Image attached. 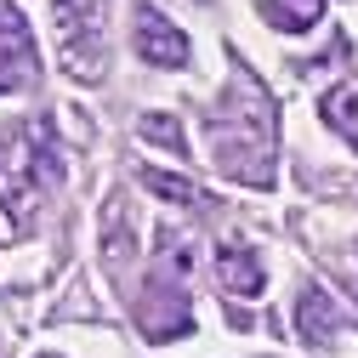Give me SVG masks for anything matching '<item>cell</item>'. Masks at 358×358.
<instances>
[{
	"instance_id": "6da1fadb",
	"label": "cell",
	"mask_w": 358,
	"mask_h": 358,
	"mask_svg": "<svg viewBox=\"0 0 358 358\" xmlns=\"http://www.w3.org/2000/svg\"><path fill=\"white\" fill-rule=\"evenodd\" d=\"M273 97L262 92L256 80H234L228 97H222V120L210 125V143H216V159L228 176H245L250 188H267L273 182Z\"/></svg>"
},
{
	"instance_id": "7a4b0ae2",
	"label": "cell",
	"mask_w": 358,
	"mask_h": 358,
	"mask_svg": "<svg viewBox=\"0 0 358 358\" xmlns=\"http://www.w3.org/2000/svg\"><path fill=\"white\" fill-rule=\"evenodd\" d=\"M52 137L34 131V120H0V205L12 222H29L40 194L52 182Z\"/></svg>"
},
{
	"instance_id": "3957f363",
	"label": "cell",
	"mask_w": 358,
	"mask_h": 358,
	"mask_svg": "<svg viewBox=\"0 0 358 358\" xmlns=\"http://www.w3.org/2000/svg\"><path fill=\"white\" fill-rule=\"evenodd\" d=\"M52 34L63 74L97 85L103 80V0H52Z\"/></svg>"
},
{
	"instance_id": "277c9868",
	"label": "cell",
	"mask_w": 358,
	"mask_h": 358,
	"mask_svg": "<svg viewBox=\"0 0 358 358\" xmlns=\"http://www.w3.org/2000/svg\"><path fill=\"white\" fill-rule=\"evenodd\" d=\"M34 40H29V23L12 0H0V92H17V85L34 80Z\"/></svg>"
},
{
	"instance_id": "5b68a950",
	"label": "cell",
	"mask_w": 358,
	"mask_h": 358,
	"mask_svg": "<svg viewBox=\"0 0 358 358\" xmlns=\"http://www.w3.org/2000/svg\"><path fill=\"white\" fill-rule=\"evenodd\" d=\"M137 52L148 63H159V69H176V63H188V34L176 29L165 12H154V6L137 0Z\"/></svg>"
},
{
	"instance_id": "8992f818",
	"label": "cell",
	"mask_w": 358,
	"mask_h": 358,
	"mask_svg": "<svg viewBox=\"0 0 358 358\" xmlns=\"http://www.w3.org/2000/svg\"><path fill=\"white\" fill-rule=\"evenodd\" d=\"M296 324H301V341L307 347H330L341 330H347V319H341V307H336V296H324L319 285H307L301 290V307H296Z\"/></svg>"
},
{
	"instance_id": "52a82bcc",
	"label": "cell",
	"mask_w": 358,
	"mask_h": 358,
	"mask_svg": "<svg viewBox=\"0 0 358 358\" xmlns=\"http://www.w3.org/2000/svg\"><path fill=\"white\" fill-rule=\"evenodd\" d=\"M216 273H222V290H234V296H256L267 285V273H262V262H256L250 245H222L216 250Z\"/></svg>"
},
{
	"instance_id": "ba28073f",
	"label": "cell",
	"mask_w": 358,
	"mask_h": 358,
	"mask_svg": "<svg viewBox=\"0 0 358 358\" xmlns=\"http://www.w3.org/2000/svg\"><path fill=\"white\" fill-rule=\"evenodd\" d=\"M262 17L273 23V29H285V34H307L313 23L324 17V0H267Z\"/></svg>"
},
{
	"instance_id": "9c48e42d",
	"label": "cell",
	"mask_w": 358,
	"mask_h": 358,
	"mask_svg": "<svg viewBox=\"0 0 358 358\" xmlns=\"http://www.w3.org/2000/svg\"><path fill=\"white\" fill-rule=\"evenodd\" d=\"M324 125H336L341 137L358 148V92L352 85H336V92L324 97Z\"/></svg>"
},
{
	"instance_id": "30bf717a",
	"label": "cell",
	"mask_w": 358,
	"mask_h": 358,
	"mask_svg": "<svg viewBox=\"0 0 358 358\" xmlns=\"http://www.w3.org/2000/svg\"><path fill=\"white\" fill-rule=\"evenodd\" d=\"M143 137H154L159 148H171V154H188V137L176 131V120L171 114H143Z\"/></svg>"
},
{
	"instance_id": "8fae6325",
	"label": "cell",
	"mask_w": 358,
	"mask_h": 358,
	"mask_svg": "<svg viewBox=\"0 0 358 358\" xmlns=\"http://www.w3.org/2000/svg\"><path fill=\"white\" fill-rule=\"evenodd\" d=\"M143 182H148L154 194H165V199H176V205H205V194H199L194 182H176V176H159V171H143Z\"/></svg>"
}]
</instances>
